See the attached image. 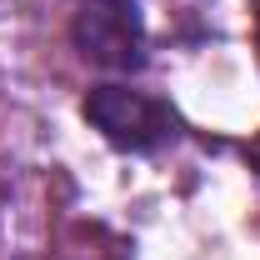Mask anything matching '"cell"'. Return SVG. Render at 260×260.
Returning <instances> with one entry per match:
<instances>
[{
    "label": "cell",
    "instance_id": "4",
    "mask_svg": "<svg viewBox=\"0 0 260 260\" xmlns=\"http://www.w3.org/2000/svg\"><path fill=\"white\" fill-rule=\"evenodd\" d=\"M255 45H260V10H255Z\"/></svg>",
    "mask_w": 260,
    "mask_h": 260
},
{
    "label": "cell",
    "instance_id": "2",
    "mask_svg": "<svg viewBox=\"0 0 260 260\" xmlns=\"http://www.w3.org/2000/svg\"><path fill=\"white\" fill-rule=\"evenodd\" d=\"M70 45L105 75H140L150 65V30L140 0H75Z\"/></svg>",
    "mask_w": 260,
    "mask_h": 260
},
{
    "label": "cell",
    "instance_id": "3",
    "mask_svg": "<svg viewBox=\"0 0 260 260\" xmlns=\"http://www.w3.org/2000/svg\"><path fill=\"white\" fill-rule=\"evenodd\" d=\"M245 165H250V170H255V175H260V135H255V140H250V145H245Z\"/></svg>",
    "mask_w": 260,
    "mask_h": 260
},
{
    "label": "cell",
    "instance_id": "1",
    "mask_svg": "<svg viewBox=\"0 0 260 260\" xmlns=\"http://www.w3.org/2000/svg\"><path fill=\"white\" fill-rule=\"evenodd\" d=\"M80 115L120 155H155V150H165V145L180 140L175 105L165 95H150V90H130L120 80L90 85L85 100H80Z\"/></svg>",
    "mask_w": 260,
    "mask_h": 260
}]
</instances>
